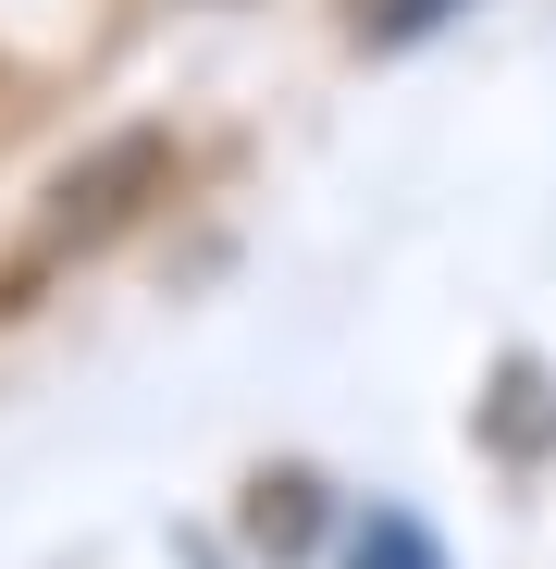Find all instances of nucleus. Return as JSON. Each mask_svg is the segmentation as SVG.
Listing matches in <instances>:
<instances>
[{"instance_id": "f257e3e1", "label": "nucleus", "mask_w": 556, "mask_h": 569, "mask_svg": "<svg viewBox=\"0 0 556 569\" xmlns=\"http://www.w3.org/2000/svg\"><path fill=\"white\" fill-rule=\"evenodd\" d=\"M346 569H445V557H433V532H421V520H371Z\"/></svg>"}]
</instances>
